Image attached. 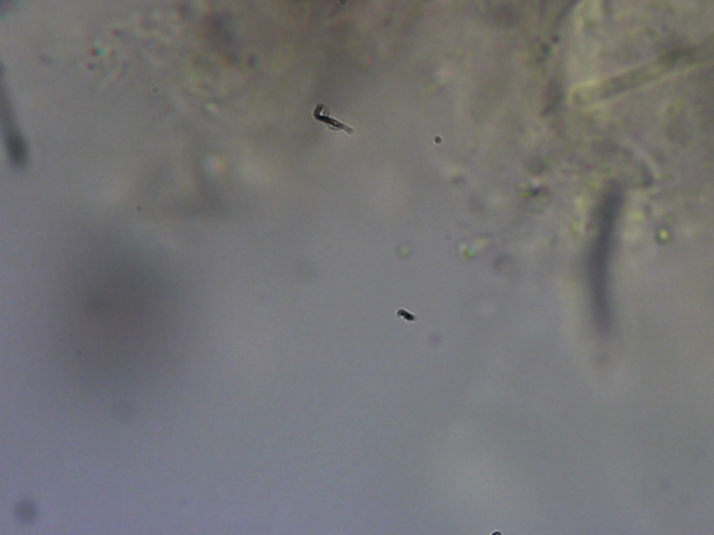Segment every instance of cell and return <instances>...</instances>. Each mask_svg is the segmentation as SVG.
I'll list each match as a JSON object with an SVG mask.
<instances>
[{
    "label": "cell",
    "mask_w": 714,
    "mask_h": 535,
    "mask_svg": "<svg viewBox=\"0 0 714 535\" xmlns=\"http://www.w3.org/2000/svg\"><path fill=\"white\" fill-rule=\"evenodd\" d=\"M313 118L318 122V123H323L324 126H327L331 131H335V133H345L347 135H353L354 134V129L351 126H349L347 123H343L335 118L331 116V111L327 105L324 103H318L314 111H313Z\"/></svg>",
    "instance_id": "cell-1"
}]
</instances>
